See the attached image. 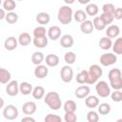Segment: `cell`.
Returning <instances> with one entry per match:
<instances>
[{
  "instance_id": "cell-1",
  "label": "cell",
  "mask_w": 122,
  "mask_h": 122,
  "mask_svg": "<svg viewBox=\"0 0 122 122\" xmlns=\"http://www.w3.org/2000/svg\"><path fill=\"white\" fill-rule=\"evenodd\" d=\"M44 102H45V104L48 105V107L51 110H53V111L59 110L61 108V106H62L60 95L56 92H48L44 97Z\"/></svg>"
},
{
  "instance_id": "cell-2",
  "label": "cell",
  "mask_w": 122,
  "mask_h": 122,
  "mask_svg": "<svg viewBox=\"0 0 122 122\" xmlns=\"http://www.w3.org/2000/svg\"><path fill=\"white\" fill-rule=\"evenodd\" d=\"M72 16H73L72 10L69 6H62L58 10L57 18H58V21L63 25L70 24L72 20Z\"/></svg>"
},
{
  "instance_id": "cell-3",
  "label": "cell",
  "mask_w": 122,
  "mask_h": 122,
  "mask_svg": "<svg viewBox=\"0 0 122 122\" xmlns=\"http://www.w3.org/2000/svg\"><path fill=\"white\" fill-rule=\"evenodd\" d=\"M96 93L100 97H107L111 94V88L105 81H99L95 85Z\"/></svg>"
},
{
  "instance_id": "cell-4",
  "label": "cell",
  "mask_w": 122,
  "mask_h": 122,
  "mask_svg": "<svg viewBox=\"0 0 122 122\" xmlns=\"http://www.w3.org/2000/svg\"><path fill=\"white\" fill-rule=\"evenodd\" d=\"M3 116L8 120H14L18 117V110L13 105H8L3 110Z\"/></svg>"
},
{
  "instance_id": "cell-5",
  "label": "cell",
  "mask_w": 122,
  "mask_h": 122,
  "mask_svg": "<svg viewBox=\"0 0 122 122\" xmlns=\"http://www.w3.org/2000/svg\"><path fill=\"white\" fill-rule=\"evenodd\" d=\"M60 76H61V79H62L63 82L70 83L73 78V71H72V69L69 65L63 66L61 71H60Z\"/></svg>"
},
{
  "instance_id": "cell-6",
  "label": "cell",
  "mask_w": 122,
  "mask_h": 122,
  "mask_svg": "<svg viewBox=\"0 0 122 122\" xmlns=\"http://www.w3.org/2000/svg\"><path fill=\"white\" fill-rule=\"evenodd\" d=\"M116 60H117V57L114 53H103L99 59L100 64L105 66V67L112 66V65L115 64Z\"/></svg>"
},
{
  "instance_id": "cell-7",
  "label": "cell",
  "mask_w": 122,
  "mask_h": 122,
  "mask_svg": "<svg viewBox=\"0 0 122 122\" xmlns=\"http://www.w3.org/2000/svg\"><path fill=\"white\" fill-rule=\"evenodd\" d=\"M6 92L10 96H15L18 94V92H20L19 85H18L16 80H12V81H10L8 83V85L6 87Z\"/></svg>"
},
{
  "instance_id": "cell-8",
  "label": "cell",
  "mask_w": 122,
  "mask_h": 122,
  "mask_svg": "<svg viewBox=\"0 0 122 122\" xmlns=\"http://www.w3.org/2000/svg\"><path fill=\"white\" fill-rule=\"evenodd\" d=\"M36 104L32 101H27L23 104L22 106V111L25 114L27 115H30V114H33L35 112H36Z\"/></svg>"
},
{
  "instance_id": "cell-9",
  "label": "cell",
  "mask_w": 122,
  "mask_h": 122,
  "mask_svg": "<svg viewBox=\"0 0 122 122\" xmlns=\"http://www.w3.org/2000/svg\"><path fill=\"white\" fill-rule=\"evenodd\" d=\"M90 92H91V89L89 86H80L78 87L75 92H74V94L77 98H86L89 94H90Z\"/></svg>"
},
{
  "instance_id": "cell-10",
  "label": "cell",
  "mask_w": 122,
  "mask_h": 122,
  "mask_svg": "<svg viewBox=\"0 0 122 122\" xmlns=\"http://www.w3.org/2000/svg\"><path fill=\"white\" fill-rule=\"evenodd\" d=\"M48 36L51 40H57L61 36V29L58 26H51L48 30Z\"/></svg>"
},
{
  "instance_id": "cell-11",
  "label": "cell",
  "mask_w": 122,
  "mask_h": 122,
  "mask_svg": "<svg viewBox=\"0 0 122 122\" xmlns=\"http://www.w3.org/2000/svg\"><path fill=\"white\" fill-rule=\"evenodd\" d=\"M49 73V69L44 66V65H37L36 68L34 69V75L37 77V78H45Z\"/></svg>"
},
{
  "instance_id": "cell-12",
  "label": "cell",
  "mask_w": 122,
  "mask_h": 122,
  "mask_svg": "<svg viewBox=\"0 0 122 122\" xmlns=\"http://www.w3.org/2000/svg\"><path fill=\"white\" fill-rule=\"evenodd\" d=\"M17 45H18V40H16L15 37L13 36H10L8 37L5 42H4V47L7 51H13L17 48Z\"/></svg>"
},
{
  "instance_id": "cell-13",
  "label": "cell",
  "mask_w": 122,
  "mask_h": 122,
  "mask_svg": "<svg viewBox=\"0 0 122 122\" xmlns=\"http://www.w3.org/2000/svg\"><path fill=\"white\" fill-rule=\"evenodd\" d=\"M93 29H94V26H93V23L90 20H85L81 23L80 25V30L83 33L85 34H90L93 31Z\"/></svg>"
},
{
  "instance_id": "cell-14",
  "label": "cell",
  "mask_w": 122,
  "mask_h": 122,
  "mask_svg": "<svg viewBox=\"0 0 122 122\" xmlns=\"http://www.w3.org/2000/svg\"><path fill=\"white\" fill-rule=\"evenodd\" d=\"M74 40L73 37L70 34H64L60 38V45L63 48H71L73 46Z\"/></svg>"
},
{
  "instance_id": "cell-15",
  "label": "cell",
  "mask_w": 122,
  "mask_h": 122,
  "mask_svg": "<svg viewBox=\"0 0 122 122\" xmlns=\"http://www.w3.org/2000/svg\"><path fill=\"white\" fill-rule=\"evenodd\" d=\"M85 104L88 108L90 109H93L95 107H97L99 105V99L97 96L95 95H88L86 98H85Z\"/></svg>"
},
{
  "instance_id": "cell-16",
  "label": "cell",
  "mask_w": 122,
  "mask_h": 122,
  "mask_svg": "<svg viewBox=\"0 0 122 122\" xmlns=\"http://www.w3.org/2000/svg\"><path fill=\"white\" fill-rule=\"evenodd\" d=\"M119 32H120V29L117 25H111L106 30V34L110 38H114V37L118 36Z\"/></svg>"
},
{
  "instance_id": "cell-17",
  "label": "cell",
  "mask_w": 122,
  "mask_h": 122,
  "mask_svg": "<svg viewBox=\"0 0 122 122\" xmlns=\"http://www.w3.org/2000/svg\"><path fill=\"white\" fill-rule=\"evenodd\" d=\"M45 60H46V64L49 67H56L59 64V57L56 54H53V53L48 54L46 56Z\"/></svg>"
},
{
  "instance_id": "cell-18",
  "label": "cell",
  "mask_w": 122,
  "mask_h": 122,
  "mask_svg": "<svg viewBox=\"0 0 122 122\" xmlns=\"http://www.w3.org/2000/svg\"><path fill=\"white\" fill-rule=\"evenodd\" d=\"M50 20H51V16L47 12L42 11V12L37 13V15H36V21L40 25H47L50 22Z\"/></svg>"
},
{
  "instance_id": "cell-19",
  "label": "cell",
  "mask_w": 122,
  "mask_h": 122,
  "mask_svg": "<svg viewBox=\"0 0 122 122\" xmlns=\"http://www.w3.org/2000/svg\"><path fill=\"white\" fill-rule=\"evenodd\" d=\"M30 42H31V37H30V34L28 32H22L18 37V43L21 46H24V47L28 46Z\"/></svg>"
},
{
  "instance_id": "cell-20",
  "label": "cell",
  "mask_w": 122,
  "mask_h": 122,
  "mask_svg": "<svg viewBox=\"0 0 122 122\" xmlns=\"http://www.w3.org/2000/svg\"><path fill=\"white\" fill-rule=\"evenodd\" d=\"M33 45L36 47V48H45L47 45H48V38L47 36H42V37H34L33 40Z\"/></svg>"
},
{
  "instance_id": "cell-21",
  "label": "cell",
  "mask_w": 122,
  "mask_h": 122,
  "mask_svg": "<svg viewBox=\"0 0 122 122\" xmlns=\"http://www.w3.org/2000/svg\"><path fill=\"white\" fill-rule=\"evenodd\" d=\"M10 78H11L10 72L8 70H6V69L1 68L0 69V82L2 84L9 83L10 81Z\"/></svg>"
},
{
  "instance_id": "cell-22",
  "label": "cell",
  "mask_w": 122,
  "mask_h": 122,
  "mask_svg": "<svg viewBox=\"0 0 122 122\" xmlns=\"http://www.w3.org/2000/svg\"><path fill=\"white\" fill-rule=\"evenodd\" d=\"M108 77H109V80L110 81H113V80H117V79H120L122 78V72L119 69H112L109 73H108Z\"/></svg>"
},
{
  "instance_id": "cell-23",
  "label": "cell",
  "mask_w": 122,
  "mask_h": 122,
  "mask_svg": "<svg viewBox=\"0 0 122 122\" xmlns=\"http://www.w3.org/2000/svg\"><path fill=\"white\" fill-rule=\"evenodd\" d=\"M32 86L28 83V82H22L20 85H19V91L22 94L24 95H28L30 94V92H32Z\"/></svg>"
},
{
  "instance_id": "cell-24",
  "label": "cell",
  "mask_w": 122,
  "mask_h": 122,
  "mask_svg": "<svg viewBox=\"0 0 122 122\" xmlns=\"http://www.w3.org/2000/svg\"><path fill=\"white\" fill-rule=\"evenodd\" d=\"M99 47L102 49V50H109L112 47V39L108 36L106 37H102L100 40H99Z\"/></svg>"
},
{
  "instance_id": "cell-25",
  "label": "cell",
  "mask_w": 122,
  "mask_h": 122,
  "mask_svg": "<svg viewBox=\"0 0 122 122\" xmlns=\"http://www.w3.org/2000/svg\"><path fill=\"white\" fill-rule=\"evenodd\" d=\"M44 59H45V56H44V54L42 53V52H40V51H35V52H33L32 53V55H31V62L34 64V65H40L43 61H44Z\"/></svg>"
},
{
  "instance_id": "cell-26",
  "label": "cell",
  "mask_w": 122,
  "mask_h": 122,
  "mask_svg": "<svg viewBox=\"0 0 122 122\" xmlns=\"http://www.w3.org/2000/svg\"><path fill=\"white\" fill-rule=\"evenodd\" d=\"M32 96L35 99H41L45 96V89L42 86H36L32 90Z\"/></svg>"
},
{
  "instance_id": "cell-27",
  "label": "cell",
  "mask_w": 122,
  "mask_h": 122,
  "mask_svg": "<svg viewBox=\"0 0 122 122\" xmlns=\"http://www.w3.org/2000/svg\"><path fill=\"white\" fill-rule=\"evenodd\" d=\"M87 16L88 14L86 13V11H84L83 10H76L74 13H73V18L75 21L79 22V23H82L83 21L87 20Z\"/></svg>"
},
{
  "instance_id": "cell-28",
  "label": "cell",
  "mask_w": 122,
  "mask_h": 122,
  "mask_svg": "<svg viewBox=\"0 0 122 122\" xmlns=\"http://www.w3.org/2000/svg\"><path fill=\"white\" fill-rule=\"evenodd\" d=\"M92 23H93L94 29H96L97 30H103L106 28V26H107L100 16H96V17H94Z\"/></svg>"
},
{
  "instance_id": "cell-29",
  "label": "cell",
  "mask_w": 122,
  "mask_h": 122,
  "mask_svg": "<svg viewBox=\"0 0 122 122\" xmlns=\"http://www.w3.org/2000/svg\"><path fill=\"white\" fill-rule=\"evenodd\" d=\"M85 11H86V13L88 15L94 16V15H96L98 13V7H97L96 4H93V3L88 4L87 7H86V10Z\"/></svg>"
},
{
  "instance_id": "cell-30",
  "label": "cell",
  "mask_w": 122,
  "mask_h": 122,
  "mask_svg": "<svg viewBox=\"0 0 122 122\" xmlns=\"http://www.w3.org/2000/svg\"><path fill=\"white\" fill-rule=\"evenodd\" d=\"M89 71L92 72L93 75H95L98 79H99V78L102 76V74H103V71H102L101 67H100L99 65H96V64L92 65V66L90 67V69H89Z\"/></svg>"
},
{
  "instance_id": "cell-31",
  "label": "cell",
  "mask_w": 122,
  "mask_h": 122,
  "mask_svg": "<svg viewBox=\"0 0 122 122\" xmlns=\"http://www.w3.org/2000/svg\"><path fill=\"white\" fill-rule=\"evenodd\" d=\"M88 74H89V71H86V70L81 71L80 72H78V73L76 74V81H77L79 84L87 83Z\"/></svg>"
},
{
  "instance_id": "cell-32",
  "label": "cell",
  "mask_w": 122,
  "mask_h": 122,
  "mask_svg": "<svg viewBox=\"0 0 122 122\" xmlns=\"http://www.w3.org/2000/svg\"><path fill=\"white\" fill-rule=\"evenodd\" d=\"M112 51L116 54H122V37H119L114 41L112 45Z\"/></svg>"
},
{
  "instance_id": "cell-33",
  "label": "cell",
  "mask_w": 122,
  "mask_h": 122,
  "mask_svg": "<svg viewBox=\"0 0 122 122\" xmlns=\"http://www.w3.org/2000/svg\"><path fill=\"white\" fill-rule=\"evenodd\" d=\"M64 111L66 112H75L76 111V103L73 100H67L64 103Z\"/></svg>"
},
{
  "instance_id": "cell-34",
  "label": "cell",
  "mask_w": 122,
  "mask_h": 122,
  "mask_svg": "<svg viewBox=\"0 0 122 122\" xmlns=\"http://www.w3.org/2000/svg\"><path fill=\"white\" fill-rule=\"evenodd\" d=\"M64 60H65V62H66L68 65H71V64H73V63L75 62V60H76V55H75V53L72 52V51H68V52H66L65 55H64Z\"/></svg>"
},
{
  "instance_id": "cell-35",
  "label": "cell",
  "mask_w": 122,
  "mask_h": 122,
  "mask_svg": "<svg viewBox=\"0 0 122 122\" xmlns=\"http://www.w3.org/2000/svg\"><path fill=\"white\" fill-rule=\"evenodd\" d=\"M16 8V3L14 0H5L3 2V9H5L8 12L12 11Z\"/></svg>"
},
{
  "instance_id": "cell-36",
  "label": "cell",
  "mask_w": 122,
  "mask_h": 122,
  "mask_svg": "<svg viewBox=\"0 0 122 122\" xmlns=\"http://www.w3.org/2000/svg\"><path fill=\"white\" fill-rule=\"evenodd\" d=\"M110 112H111V106H110V104H108V103L99 104V106H98V112L100 114L106 115V114H109Z\"/></svg>"
},
{
  "instance_id": "cell-37",
  "label": "cell",
  "mask_w": 122,
  "mask_h": 122,
  "mask_svg": "<svg viewBox=\"0 0 122 122\" xmlns=\"http://www.w3.org/2000/svg\"><path fill=\"white\" fill-rule=\"evenodd\" d=\"M18 20V15L16 12H13V11H9L6 15V21L9 23V24H14L16 23Z\"/></svg>"
},
{
  "instance_id": "cell-38",
  "label": "cell",
  "mask_w": 122,
  "mask_h": 122,
  "mask_svg": "<svg viewBox=\"0 0 122 122\" xmlns=\"http://www.w3.org/2000/svg\"><path fill=\"white\" fill-rule=\"evenodd\" d=\"M46 32H47L46 28H44L43 26H39L33 30L32 33L34 37H42V36H46Z\"/></svg>"
},
{
  "instance_id": "cell-39",
  "label": "cell",
  "mask_w": 122,
  "mask_h": 122,
  "mask_svg": "<svg viewBox=\"0 0 122 122\" xmlns=\"http://www.w3.org/2000/svg\"><path fill=\"white\" fill-rule=\"evenodd\" d=\"M64 120L66 122H75L77 120V116L74 112H66Z\"/></svg>"
},
{
  "instance_id": "cell-40",
  "label": "cell",
  "mask_w": 122,
  "mask_h": 122,
  "mask_svg": "<svg viewBox=\"0 0 122 122\" xmlns=\"http://www.w3.org/2000/svg\"><path fill=\"white\" fill-rule=\"evenodd\" d=\"M111 98L113 102H121L122 101V92L120 90H115L111 93Z\"/></svg>"
},
{
  "instance_id": "cell-41",
  "label": "cell",
  "mask_w": 122,
  "mask_h": 122,
  "mask_svg": "<svg viewBox=\"0 0 122 122\" xmlns=\"http://www.w3.org/2000/svg\"><path fill=\"white\" fill-rule=\"evenodd\" d=\"M114 6L111 3H107V4H104L103 7H102V10L104 13H108V14H113L114 12Z\"/></svg>"
},
{
  "instance_id": "cell-42",
  "label": "cell",
  "mask_w": 122,
  "mask_h": 122,
  "mask_svg": "<svg viewBox=\"0 0 122 122\" xmlns=\"http://www.w3.org/2000/svg\"><path fill=\"white\" fill-rule=\"evenodd\" d=\"M46 122H60L61 121V117L57 114H52V113H49L45 116L44 119Z\"/></svg>"
},
{
  "instance_id": "cell-43",
  "label": "cell",
  "mask_w": 122,
  "mask_h": 122,
  "mask_svg": "<svg viewBox=\"0 0 122 122\" xmlns=\"http://www.w3.org/2000/svg\"><path fill=\"white\" fill-rule=\"evenodd\" d=\"M87 120L89 122H97L99 120V116H98V114H97L96 112L91 111L87 114Z\"/></svg>"
},
{
  "instance_id": "cell-44",
  "label": "cell",
  "mask_w": 122,
  "mask_h": 122,
  "mask_svg": "<svg viewBox=\"0 0 122 122\" xmlns=\"http://www.w3.org/2000/svg\"><path fill=\"white\" fill-rule=\"evenodd\" d=\"M100 17L102 18V20L105 22L106 25H110V24H112V21H113V19H114L113 14H108V13H104V12L100 15Z\"/></svg>"
},
{
  "instance_id": "cell-45",
  "label": "cell",
  "mask_w": 122,
  "mask_h": 122,
  "mask_svg": "<svg viewBox=\"0 0 122 122\" xmlns=\"http://www.w3.org/2000/svg\"><path fill=\"white\" fill-rule=\"evenodd\" d=\"M111 87L114 90H121L122 89V78L117 79V80H113V81H110Z\"/></svg>"
},
{
  "instance_id": "cell-46",
  "label": "cell",
  "mask_w": 122,
  "mask_h": 122,
  "mask_svg": "<svg viewBox=\"0 0 122 122\" xmlns=\"http://www.w3.org/2000/svg\"><path fill=\"white\" fill-rule=\"evenodd\" d=\"M97 80H98V78H97L95 75H93L92 72L89 71L88 79H87V83H88V84H94V83L97 82Z\"/></svg>"
},
{
  "instance_id": "cell-47",
  "label": "cell",
  "mask_w": 122,
  "mask_h": 122,
  "mask_svg": "<svg viewBox=\"0 0 122 122\" xmlns=\"http://www.w3.org/2000/svg\"><path fill=\"white\" fill-rule=\"evenodd\" d=\"M113 17H114V19H117V20L122 19V8H116L114 10Z\"/></svg>"
},
{
  "instance_id": "cell-48",
  "label": "cell",
  "mask_w": 122,
  "mask_h": 122,
  "mask_svg": "<svg viewBox=\"0 0 122 122\" xmlns=\"http://www.w3.org/2000/svg\"><path fill=\"white\" fill-rule=\"evenodd\" d=\"M21 121H22V122H26V121L34 122V121H35V119H34V118H32V117H30V116H26V117H23V118L21 119Z\"/></svg>"
},
{
  "instance_id": "cell-49",
  "label": "cell",
  "mask_w": 122,
  "mask_h": 122,
  "mask_svg": "<svg viewBox=\"0 0 122 122\" xmlns=\"http://www.w3.org/2000/svg\"><path fill=\"white\" fill-rule=\"evenodd\" d=\"M5 10H6L5 9H1V10H0V19H1V20H3L4 18H6V15H7V14L5 13Z\"/></svg>"
},
{
  "instance_id": "cell-50",
  "label": "cell",
  "mask_w": 122,
  "mask_h": 122,
  "mask_svg": "<svg viewBox=\"0 0 122 122\" xmlns=\"http://www.w3.org/2000/svg\"><path fill=\"white\" fill-rule=\"evenodd\" d=\"M90 1L91 0H78V2L80 4H88V3H90Z\"/></svg>"
},
{
  "instance_id": "cell-51",
  "label": "cell",
  "mask_w": 122,
  "mask_h": 122,
  "mask_svg": "<svg viewBox=\"0 0 122 122\" xmlns=\"http://www.w3.org/2000/svg\"><path fill=\"white\" fill-rule=\"evenodd\" d=\"M74 1H75V0H64V2H65L66 4H68V5H71V4L74 3Z\"/></svg>"
},
{
  "instance_id": "cell-52",
  "label": "cell",
  "mask_w": 122,
  "mask_h": 122,
  "mask_svg": "<svg viewBox=\"0 0 122 122\" xmlns=\"http://www.w3.org/2000/svg\"><path fill=\"white\" fill-rule=\"evenodd\" d=\"M0 100H1V106H0V107L2 108V107H3V105H4V101H3V98H0Z\"/></svg>"
},
{
  "instance_id": "cell-53",
  "label": "cell",
  "mask_w": 122,
  "mask_h": 122,
  "mask_svg": "<svg viewBox=\"0 0 122 122\" xmlns=\"http://www.w3.org/2000/svg\"><path fill=\"white\" fill-rule=\"evenodd\" d=\"M18 1H22V0H18Z\"/></svg>"
}]
</instances>
